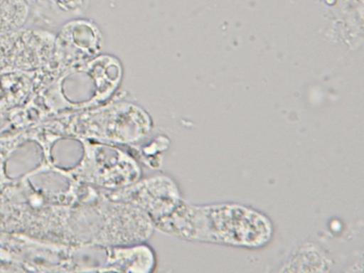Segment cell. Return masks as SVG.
I'll use <instances>...</instances> for the list:
<instances>
[{
	"label": "cell",
	"mask_w": 364,
	"mask_h": 273,
	"mask_svg": "<svg viewBox=\"0 0 364 273\" xmlns=\"http://www.w3.org/2000/svg\"><path fill=\"white\" fill-rule=\"evenodd\" d=\"M170 140L167 136H157L153 140L149 141V143L144 144V146L138 149V153L141 156L144 164H153L154 159L159 162V153H164L169 149Z\"/></svg>",
	"instance_id": "8992f818"
},
{
	"label": "cell",
	"mask_w": 364,
	"mask_h": 273,
	"mask_svg": "<svg viewBox=\"0 0 364 273\" xmlns=\"http://www.w3.org/2000/svg\"><path fill=\"white\" fill-rule=\"evenodd\" d=\"M109 198L138 207L153 222L169 215L184 200L176 179L165 173L140 178L129 187L114 190Z\"/></svg>",
	"instance_id": "3957f363"
},
{
	"label": "cell",
	"mask_w": 364,
	"mask_h": 273,
	"mask_svg": "<svg viewBox=\"0 0 364 273\" xmlns=\"http://www.w3.org/2000/svg\"><path fill=\"white\" fill-rule=\"evenodd\" d=\"M157 255L146 242L112 245L107 250L106 270L151 273L156 270Z\"/></svg>",
	"instance_id": "277c9868"
},
{
	"label": "cell",
	"mask_w": 364,
	"mask_h": 273,
	"mask_svg": "<svg viewBox=\"0 0 364 273\" xmlns=\"http://www.w3.org/2000/svg\"><path fill=\"white\" fill-rule=\"evenodd\" d=\"M95 138L110 145L140 144L152 134L154 122L150 113L139 105L117 102L97 113Z\"/></svg>",
	"instance_id": "7a4b0ae2"
},
{
	"label": "cell",
	"mask_w": 364,
	"mask_h": 273,
	"mask_svg": "<svg viewBox=\"0 0 364 273\" xmlns=\"http://www.w3.org/2000/svg\"><path fill=\"white\" fill-rule=\"evenodd\" d=\"M333 266V258L321 245L306 240L294 247L278 272H329Z\"/></svg>",
	"instance_id": "5b68a950"
},
{
	"label": "cell",
	"mask_w": 364,
	"mask_h": 273,
	"mask_svg": "<svg viewBox=\"0 0 364 273\" xmlns=\"http://www.w3.org/2000/svg\"><path fill=\"white\" fill-rule=\"evenodd\" d=\"M155 230L191 242L261 250L274 240V222L264 211L236 202L191 204L183 200Z\"/></svg>",
	"instance_id": "6da1fadb"
}]
</instances>
